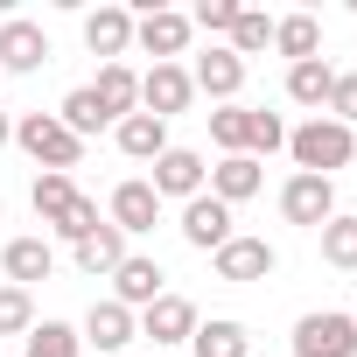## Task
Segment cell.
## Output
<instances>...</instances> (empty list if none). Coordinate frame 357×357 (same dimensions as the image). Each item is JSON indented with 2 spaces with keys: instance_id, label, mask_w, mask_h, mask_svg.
Instances as JSON below:
<instances>
[{
  "instance_id": "1",
  "label": "cell",
  "mask_w": 357,
  "mask_h": 357,
  "mask_svg": "<svg viewBox=\"0 0 357 357\" xmlns=\"http://www.w3.org/2000/svg\"><path fill=\"white\" fill-rule=\"evenodd\" d=\"M15 147H22L43 175H70V168L84 161V140H77L56 112H22V119H15Z\"/></svg>"
},
{
  "instance_id": "2",
  "label": "cell",
  "mask_w": 357,
  "mask_h": 357,
  "mask_svg": "<svg viewBox=\"0 0 357 357\" xmlns=\"http://www.w3.org/2000/svg\"><path fill=\"white\" fill-rule=\"evenodd\" d=\"M287 154L301 161V175H336V168H350V161H357V133H350V126H336L329 112H315L308 126H294V133H287Z\"/></svg>"
},
{
  "instance_id": "3",
  "label": "cell",
  "mask_w": 357,
  "mask_h": 357,
  "mask_svg": "<svg viewBox=\"0 0 357 357\" xmlns=\"http://www.w3.org/2000/svg\"><path fill=\"white\" fill-rule=\"evenodd\" d=\"M280 218L301 225V231H322L336 218V183L329 175H287V190H280Z\"/></svg>"
},
{
  "instance_id": "4",
  "label": "cell",
  "mask_w": 357,
  "mask_h": 357,
  "mask_svg": "<svg viewBox=\"0 0 357 357\" xmlns=\"http://www.w3.org/2000/svg\"><path fill=\"white\" fill-rule=\"evenodd\" d=\"M294 357H357V322L322 308V315H301L294 322Z\"/></svg>"
},
{
  "instance_id": "5",
  "label": "cell",
  "mask_w": 357,
  "mask_h": 357,
  "mask_svg": "<svg viewBox=\"0 0 357 357\" xmlns=\"http://www.w3.org/2000/svg\"><path fill=\"white\" fill-rule=\"evenodd\" d=\"M211 266H218V280H231V287H252V280H266L273 266H280V252L266 245V238H225L218 252H211Z\"/></svg>"
},
{
  "instance_id": "6",
  "label": "cell",
  "mask_w": 357,
  "mask_h": 357,
  "mask_svg": "<svg viewBox=\"0 0 357 357\" xmlns=\"http://www.w3.org/2000/svg\"><path fill=\"white\" fill-rule=\"evenodd\" d=\"M147 168H154V175H147V190H154V197H183V204L204 197V183H211V168H204L197 147H168V154L147 161Z\"/></svg>"
},
{
  "instance_id": "7",
  "label": "cell",
  "mask_w": 357,
  "mask_h": 357,
  "mask_svg": "<svg viewBox=\"0 0 357 357\" xmlns=\"http://www.w3.org/2000/svg\"><path fill=\"white\" fill-rule=\"evenodd\" d=\"M190 36H197V29H190V15H175V8H147V15L133 22V43H140L154 63H175V56L190 50Z\"/></svg>"
},
{
  "instance_id": "8",
  "label": "cell",
  "mask_w": 357,
  "mask_h": 357,
  "mask_svg": "<svg viewBox=\"0 0 357 357\" xmlns=\"http://www.w3.org/2000/svg\"><path fill=\"white\" fill-rule=\"evenodd\" d=\"M161 280H168V273H161V259H147V252H126V259H119V273H112V301L140 315V308H154V301L168 294Z\"/></svg>"
},
{
  "instance_id": "9",
  "label": "cell",
  "mask_w": 357,
  "mask_h": 357,
  "mask_svg": "<svg viewBox=\"0 0 357 357\" xmlns=\"http://www.w3.org/2000/svg\"><path fill=\"white\" fill-rule=\"evenodd\" d=\"M190 98H197V84H190V70H183V63H154V70L140 77V112H154V119L190 112Z\"/></svg>"
},
{
  "instance_id": "10",
  "label": "cell",
  "mask_w": 357,
  "mask_h": 357,
  "mask_svg": "<svg viewBox=\"0 0 357 357\" xmlns=\"http://www.w3.org/2000/svg\"><path fill=\"white\" fill-rule=\"evenodd\" d=\"M105 225H119L126 238H140V231H154V225H161V197L147 190V175H133V183H119V190H112Z\"/></svg>"
},
{
  "instance_id": "11",
  "label": "cell",
  "mask_w": 357,
  "mask_h": 357,
  "mask_svg": "<svg viewBox=\"0 0 357 357\" xmlns=\"http://www.w3.org/2000/svg\"><path fill=\"white\" fill-rule=\"evenodd\" d=\"M204 190H211L225 211H238L245 197H259V190H266V168H259L252 154H225V161L211 168V183H204Z\"/></svg>"
},
{
  "instance_id": "12",
  "label": "cell",
  "mask_w": 357,
  "mask_h": 357,
  "mask_svg": "<svg viewBox=\"0 0 357 357\" xmlns=\"http://www.w3.org/2000/svg\"><path fill=\"white\" fill-rule=\"evenodd\" d=\"M140 336H147V343H190V336H197V301L161 294L154 308H140Z\"/></svg>"
},
{
  "instance_id": "13",
  "label": "cell",
  "mask_w": 357,
  "mask_h": 357,
  "mask_svg": "<svg viewBox=\"0 0 357 357\" xmlns=\"http://www.w3.org/2000/svg\"><path fill=\"white\" fill-rule=\"evenodd\" d=\"M43 63H50V36H43L36 22H0V70L29 77V70H43Z\"/></svg>"
},
{
  "instance_id": "14",
  "label": "cell",
  "mask_w": 357,
  "mask_h": 357,
  "mask_svg": "<svg viewBox=\"0 0 357 357\" xmlns=\"http://www.w3.org/2000/svg\"><path fill=\"white\" fill-rule=\"evenodd\" d=\"M0 266H8V287H36V280L56 273V252H50V238L36 231V238H8V245H0Z\"/></svg>"
},
{
  "instance_id": "15",
  "label": "cell",
  "mask_w": 357,
  "mask_h": 357,
  "mask_svg": "<svg viewBox=\"0 0 357 357\" xmlns=\"http://www.w3.org/2000/svg\"><path fill=\"white\" fill-rule=\"evenodd\" d=\"M84 50L105 56V63H119V56L133 50V15H126V8H91V15H84Z\"/></svg>"
},
{
  "instance_id": "16",
  "label": "cell",
  "mask_w": 357,
  "mask_h": 357,
  "mask_svg": "<svg viewBox=\"0 0 357 357\" xmlns=\"http://www.w3.org/2000/svg\"><path fill=\"white\" fill-rule=\"evenodd\" d=\"M190 84H197L204 98H218V105H238V91H245V63H238L231 50H211V56H197Z\"/></svg>"
},
{
  "instance_id": "17",
  "label": "cell",
  "mask_w": 357,
  "mask_h": 357,
  "mask_svg": "<svg viewBox=\"0 0 357 357\" xmlns=\"http://www.w3.org/2000/svg\"><path fill=\"white\" fill-rule=\"evenodd\" d=\"M183 238H190L197 252H218V245L231 238V211H225L211 190H204V197H190V204H183Z\"/></svg>"
},
{
  "instance_id": "18",
  "label": "cell",
  "mask_w": 357,
  "mask_h": 357,
  "mask_svg": "<svg viewBox=\"0 0 357 357\" xmlns=\"http://www.w3.org/2000/svg\"><path fill=\"white\" fill-rule=\"evenodd\" d=\"M112 140H119L126 161H161V154H168V119H154V112H126V119L112 126Z\"/></svg>"
},
{
  "instance_id": "19",
  "label": "cell",
  "mask_w": 357,
  "mask_h": 357,
  "mask_svg": "<svg viewBox=\"0 0 357 357\" xmlns=\"http://www.w3.org/2000/svg\"><path fill=\"white\" fill-rule=\"evenodd\" d=\"M84 343H98V350H126L133 336H140V315L133 308H119V301H91V315H84V329H77Z\"/></svg>"
},
{
  "instance_id": "20",
  "label": "cell",
  "mask_w": 357,
  "mask_h": 357,
  "mask_svg": "<svg viewBox=\"0 0 357 357\" xmlns=\"http://www.w3.org/2000/svg\"><path fill=\"white\" fill-rule=\"evenodd\" d=\"M91 98L105 105V119L119 126L126 112H140V77L126 70V63H98V84H91Z\"/></svg>"
},
{
  "instance_id": "21",
  "label": "cell",
  "mask_w": 357,
  "mask_h": 357,
  "mask_svg": "<svg viewBox=\"0 0 357 357\" xmlns=\"http://www.w3.org/2000/svg\"><path fill=\"white\" fill-rule=\"evenodd\" d=\"M190 350H197V357H252V329L231 322V315H211V322H197Z\"/></svg>"
},
{
  "instance_id": "22",
  "label": "cell",
  "mask_w": 357,
  "mask_h": 357,
  "mask_svg": "<svg viewBox=\"0 0 357 357\" xmlns=\"http://www.w3.org/2000/svg\"><path fill=\"white\" fill-rule=\"evenodd\" d=\"M119 259H126V231H119V225H98L91 238H77V273H91V280L105 273V280H112Z\"/></svg>"
},
{
  "instance_id": "23",
  "label": "cell",
  "mask_w": 357,
  "mask_h": 357,
  "mask_svg": "<svg viewBox=\"0 0 357 357\" xmlns=\"http://www.w3.org/2000/svg\"><path fill=\"white\" fill-rule=\"evenodd\" d=\"M273 50H280L287 63L322 56V22H315V15H280V22H273Z\"/></svg>"
},
{
  "instance_id": "24",
  "label": "cell",
  "mask_w": 357,
  "mask_h": 357,
  "mask_svg": "<svg viewBox=\"0 0 357 357\" xmlns=\"http://www.w3.org/2000/svg\"><path fill=\"white\" fill-rule=\"evenodd\" d=\"M329 84H336V70H329L322 56H308V63H287V98H294V105L322 112V105H329Z\"/></svg>"
},
{
  "instance_id": "25",
  "label": "cell",
  "mask_w": 357,
  "mask_h": 357,
  "mask_svg": "<svg viewBox=\"0 0 357 357\" xmlns=\"http://www.w3.org/2000/svg\"><path fill=\"white\" fill-rule=\"evenodd\" d=\"M56 119L77 133V140H91V133H105L112 119H105V105L91 98V84H77V91H63V105H56Z\"/></svg>"
},
{
  "instance_id": "26",
  "label": "cell",
  "mask_w": 357,
  "mask_h": 357,
  "mask_svg": "<svg viewBox=\"0 0 357 357\" xmlns=\"http://www.w3.org/2000/svg\"><path fill=\"white\" fill-rule=\"evenodd\" d=\"M22 357H84V336L70 322H36L22 336Z\"/></svg>"
},
{
  "instance_id": "27",
  "label": "cell",
  "mask_w": 357,
  "mask_h": 357,
  "mask_svg": "<svg viewBox=\"0 0 357 357\" xmlns=\"http://www.w3.org/2000/svg\"><path fill=\"white\" fill-rule=\"evenodd\" d=\"M29 204H36V218H43V225H63V211L77 204V183H70V175H36Z\"/></svg>"
},
{
  "instance_id": "28",
  "label": "cell",
  "mask_w": 357,
  "mask_h": 357,
  "mask_svg": "<svg viewBox=\"0 0 357 357\" xmlns=\"http://www.w3.org/2000/svg\"><path fill=\"white\" fill-rule=\"evenodd\" d=\"M238 63L245 56H259V50H273V22L259 15V8H238V22H231V43H225Z\"/></svg>"
},
{
  "instance_id": "29",
  "label": "cell",
  "mask_w": 357,
  "mask_h": 357,
  "mask_svg": "<svg viewBox=\"0 0 357 357\" xmlns=\"http://www.w3.org/2000/svg\"><path fill=\"white\" fill-rule=\"evenodd\" d=\"M322 259H329V266H343V273H357V218H343V211H336V218L322 225Z\"/></svg>"
},
{
  "instance_id": "30",
  "label": "cell",
  "mask_w": 357,
  "mask_h": 357,
  "mask_svg": "<svg viewBox=\"0 0 357 357\" xmlns=\"http://www.w3.org/2000/svg\"><path fill=\"white\" fill-rule=\"evenodd\" d=\"M245 133H252V112H245V105H218V112H211V140H218L225 154H245Z\"/></svg>"
},
{
  "instance_id": "31",
  "label": "cell",
  "mask_w": 357,
  "mask_h": 357,
  "mask_svg": "<svg viewBox=\"0 0 357 357\" xmlns=\"http://www.w3.org/2000/svg\"><path fill=\"white\" fill-rule=\"evenodd\" d=\"M36 329V301L29 287H0V336H29Z\"/></svg>"
},
{
  "instance_id": "32",
  "label": "cell",
  "mask_w": 357,
  "mask_h": 357,
  "mask_svg": "<svg viewBox=\"0 0 357 357\" xmlns=\"http://www.w3.org/2000/svg\"><path fill=\"white\" fill-rule=\"evenodd\" d=\"M273 147H287V126H280V112H252V133H245V154L259 161V154H273Z\"/></svg>"
},
{
  "instance_id": "33",
  "label": "cell",
  "mask_w": 357,
  "mask_h": 357,
  "mask_svg": "<svg viewBox=\"0 0 357 357\" xmlns=\"http://www.w3.org/2000/svg\"><path fill=\"white\" fill-rule=\"evenodd\" d=\"M231 22H238V0H197V15H190V29L204 36H231Z\"/></svg>"
},
{
  "instance_id": "34",
  "label": "cell",
  "mask_w": 357,
  "mask_h": 357,
  "mask_svg": "<svg viewBox=\"0 0 357 357\" xmlns=\"http://www.w3.org/2000/svg\"><path fill=\"white\" fill-rule=\"evenodd\" d=\"M98 225H105V218H98V197H77V204H70V211H63V225H56V231H63V238H70V245H77V238H91V231H98Z\"/></svg>"
},
{
  "instance_id": "35",
  "label": "cell",
  "mask_w": 357,
  "mask_h": 357,
  "mask_svg": "<svg viewBox=\"0 0 357 357\" xmlns=\"http://www.w3.org/2000/svg\"><path fill=\"white\" fill-rule=\"evenodd\" d=\"M322 112H329L336 126H350V133H357V77H343V70H336V84H329V105H322Z\"/></svg>"
},
{
  "instance_id": "36",
  "label": "cell",
  "mask_w": 357,
  "mask_h": 357,
  "mask_svg": "<svg viewBox=\"0 0 357 357\" xmlns=\"http://www.w3.org/2000/svg\"><path fill=\"white\" fill-rule=\"evenodd\" d=\"M8 140H15V119H8V112H0V147H8Z\"/></svg>"
},
{
  "instance_id": "37",
  "label": "cell",
  "mask_w": 357,
  "mask_h": 357,
  "mask_svg": "<svg viewBox=\"0 0 357 357\" xmlns=\"http://www.w3.org/2000/svg\"><path fill=\"white\" fill-rule=\"evenodd\" d=\"M350 322H357V315H350Z\"/></svg>"
}]
</instances>
